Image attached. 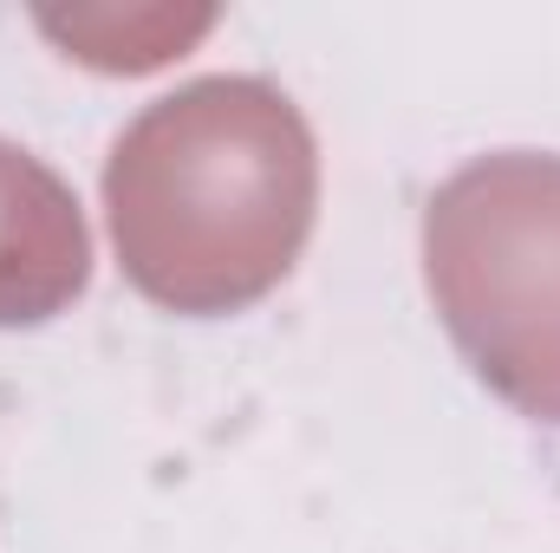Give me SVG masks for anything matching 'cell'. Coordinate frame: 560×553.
I'll list each match as a JSON object with an SVG mask.
<instances>
[{"label":"cell","instance_id":"6da1fadb","mask_svg":"<svg viewBox=\"0 0 560 553\" xmlns=\"http://www.w3.org/2000/svg\"><path fill=\"white\" fill-rule=\"evenodd\" d=\"M118 268L150 306L215 319L293 274L319 215V150L268 79H196L105 156Z\"/></svg>","mask_w":560,"mask_h":553},{"label":"cell","instance_id":"7a4b0ae2","mask_svg":"<svg viewBox=\"0 0 560 553\" xmlns=\"http://www.w3.org/2000/svg\"><path fill=\"white\" fill-rule=\"evenodd\" d=\"M423 286L509 411L560 423V156L495 150L423 202Z\"/></svg>","mask_w":560,"mask_h":553},{"label":"cell","instance_id":"3957f363","mask_svg":"<svg viewBox=\"0 0 560 553\" xmlns=\"http://www.w3.org/2000/svg\"><path fill=\"white\" fill-rule=\"evenodd\" d=\"M92 280L79 196L20 143L0 138V326H46Z\"/></svg>","mask_w":560,"mask_h":553}]
</instances>
